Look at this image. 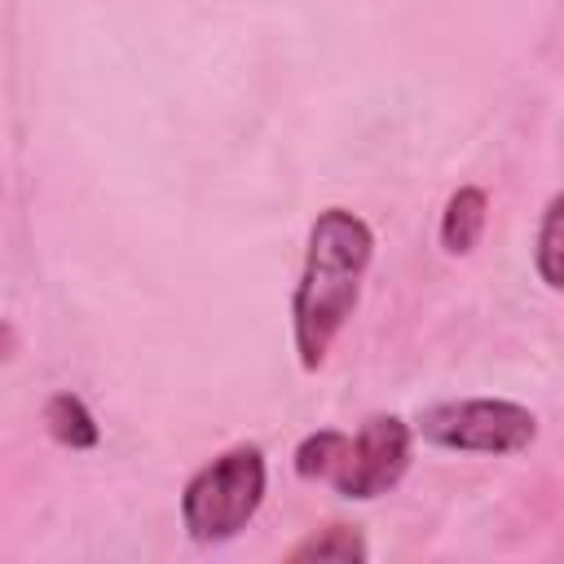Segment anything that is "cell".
<instances>
[{"label":"cell","mask_w":564,"mask_h":564,"mask_svg":"<svg viewBox=\"0 0 564 564\" xmlns=\"http://www.w3.org/2000/svg\"><path fill=\"white\" fill-rule=\"evenodd\" d=\"M370 251H375L370 225L361 216H352L348 207H326L313 220L308 256H304V269L295 282V304H291L295 352H300L304 370H317L326 361L330 339L352 317Z\"/></svg>","instance_id":"1"},{"label":"cell","mask_w":564,"mask_h":564,"mask_svg":"<svg viewBox=\"0 0 564 564\" xmlns=\"http://www.w3.org/2000/svg\"><path fill=\"white\" fill-rule=\"evenodd\" d=\"M264 498V454L256 445H238L212 458L181 494V520L194 542L234 538Z\"/></svg>","instance_id":"2"},{"label":"cell","mask_w":564,"mask_h":564,"mask_svg":"<svg viewBox=\"0 0 564 564\" xmlns=\"http://www.w3.org/2000/svg\"><path fill=\"white\" fill-rule=\"evenodd\" d=\"M423 441L441 449H467V454H516L529 449L538 436L533 410L516 401H445L427 405L419 414Z\"/></svg>","instance_id":"3"},{"label":"cell","mask_w":564,"mask_h":564,"mask_svg":"<svg viewBox=\"0 0 564 564\" xmlns=\"http://www.w3.org/2000/svg\"><path fill=\"white\" fill-rule=\"evenodd\" d=\"M405 467H410V427L397 414H375L352 436L330 485L344 498H379L405 476Z\"/></svg>","instance_id":"4"},{"label":"cell","mask_w":564,"mask_h":564,"mask_svg":"<svg viewBox=\"0 0 564 564\" xmlns=\"http://www.w3.org/2000/svg\"><path fill=\"white\" fill-rule=\"evenodd\" d=\"M485 212H489L485 189H476V185L454 189V198L445 203V216H441V242H445L449 256H467V251L480 242V234H485Z\"/></svg>","instance_id":"5"},{"label":"cell","mask_w":564,"mask_h":564,"mask_svg":"<svg viewBox=\"0 0 564 564\" xmlns=\"http://www.w3.org/2000/svg\"><path fill=\"white\" fill-rule=\"evenodd\" d=\"M44 423H48L53 441H62V445H70V449H88V445H97V423H93L88 405H84L79 397H70V392L48 397V405H44Z\"/></svg>","instance_id":"6"},{"label":"cell","mask_w":564,"mask_h":564,"mask_svg":"<svg viewBox=\"0 0 564 564\" xmlns=\"http://www.w3.org/2000/svg\"><path fill=\"white\" fill-rule=\"evenodd\" d=\"M291 560H295V564H300V560H317V564H326V560H330V564H361V560H366V542H361L357 529L330 524V529L304 538V542L291 551Z\"/></svg>","instance_id":"7"},{"label":"cell","mask_w":564,"mask_h":564,"mask_svg":"<svg viewBox=\"0 0 564 564\" xmlns=\"http://www.w3.org/2000/svg\"><path fill=\"white\" fill-rule=\"evenodd\" d=\"M348 445H352V436H344V432H330V427H326V432H313V436H304L300 449H295V471H300L304 480H330V476L339 471Z\"/></svg>","instance_id":"8"},{"label":"cell","mask_w":564,"mask_h":564,"mask_svg":"<svg viewBox=\"0 0 564 564\" xmlns=\"http://www.w3.org/2000/svg\"><path fill=\"white\" fill-rule=\"evenodd\" d=\"M538 273L546 286L564 291V194L546 203V216L538 229Z\"/></svg>","instance_id":"9"}]
</instances>
